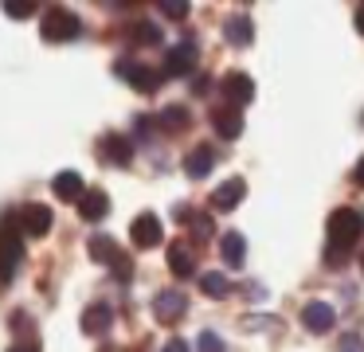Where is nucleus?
Returning <instances> with one entry per match:
<instances>
[{
	"instance_id": "2",
	"label": "nucleus",
	"mask_w": 364,
	"mask_h": 352,
	"mask_svg": "<svg viewBox=\"0 0 364 352\" xmlns=\"http://www.w3.org/2000/svg\"><path fill=\"white\" fill-rule=\"evenodd\" d=\"M20 262H24V231H20L16 215H4V223H0V286L16 278Z\"/></svg>"
},
{
	"instance_id": "28",
	"label": "nucleus",
	"mask_w": 364,
	"mask_h": 352,
	"mask_svg": "<svg viewBox=\"0 0 364 352\" xmlns=\"http://www.w3.org/2000/svg\"><path fill=\"white\" fill-rule=\"evenodd\" d=\"M200 352H228V344L215 333H200Z\"/></svg>"
},
{
	"instance_id": "15",
	"label": "nucleus",
	"mask_w": 364,
	"mask_h": 352,
	"mask_svg": "<svg viewBox=\"0 0 364 352\" xmlns=\"http://www.w3.org/2000/svg\"><path fill=\"white\" fill-rule=\"evenodd\" d=\"M79 215L87 219V223H98V219H106V215H110V196H106L102 188H90V192H82Z\"/></svg>"
},
{
	"instance_id": "33",
	"label": "nucleus",
	"mask_w": 364,
	"mask_h": 352,
	"mask_svg": "<svg viewBox=\"0 0 364 352\" xmlns=\"http://www.w3.org/2000/svg\"><path fill=\"white\" fill-rule=\"evenodd\" d=\"M353 176H356V184H360V188H364V156H360V161H356V169H353Z\"/></svg>"
},
{
	"instance_id": "8",
	"label": "nucleus",
	"mask_w": 364,
	"mask_h": 352,
	"mask_svg": "<svg viewBox=\"0 0 364 352\" xmlns=\"http://www.w3.org/2000/svg\"><path fill=\"white\" fill-rule=\"evenodd\" d=\"M20 231H24V239H40V235L51 231V208H43V203H28L24 211L16 215Z\"/></svg>"
},
{
	"instance_id": "7",
	"label": "nucleus",
	"mask_w": 364,
	"mask_h": 352,
	"mask_svg": "<svg viewBox=\"0 0 364 352\" xmlns=\"http://www.w3.org/2000/svg\"><path fill=\"white\" fill-rule=\"evenodd\" d=\"M161 235H165V227H161V219H157V211H141V215L129 223V239L137 242V247H157L161 242Z\"/></svg>"
},
{
	"instance_id": "1",
	"label": "nucleus",
	"mask_w": 364,
	"mask_h": 352,
	"mask_svg": "<svg viewBox=\"0 0 364 352\" xmlns=\"http://www.w3.org/2000/svg\"><path fill=\"white\" fill-rule=\"evenodd\" d=\"M356 239H364V211L360 208H337L329 215V247H325V262L341 266L348 258V250L356 247Z\"/></svg>"
},
{
	"instance_id": "25",
	"label": "nucleus",
	"mask_w": 364,
	"mask_h": 352,
	"mask_svg": "<svg viewBox=\"0 0 364 352\" xmlns=\"http://www.w3.org/2000/svg\"><path fill=\"white\" fill-rule=\"evenodd\" d=\"M4 12H9L12 20H24V16L36 12V4H32V0H9V4H4Z\"/></svg>"
},
{
	"instance_id": "29",
	"label": "nucleus",
	"mask_w": 364,
	"mask_h": 352,
	"mask_svg": "<svg viewBox=\"0 0 364 352\" xmlns=\"http://www.w3.org/2000/svg\"><path fill=\"white\" fill-rule=\"evenodd\" d=\"M341 352H364L360 333H345V341H341Z\"/></svg>"
},
{
	"instance_id": "27",
	"label": "nucleus",
	"mask_w": 364,
	"mask_h": 352,
	"mask_svg": "<svg viewBox=\"0 0 364 352\" xmlns=\"http://www.w3.org/2000/svg\"><path fill=\"white\" fill-rule=\"evenodd\" d=\"M161 16H168V20H184V16H188V4H181V0H165V4H161Z\"/></svg>"
},
{
	"instance_id": "24",
	"label": "nucleus",
	"mask_w": 364,
	"mask_h": 352,
	"mask_svg": "<svg viewBox=\"0 0 364 352\" xmlns=\"http://www.w3.org/2000/svg\"><path fill=\"white\" fill-rule=\"evenodd\" d=\"M200 286H204V294H208V297H228V294H231V282L223 278L220 270L204 274V278H200Z\"/></svg>"
},
{
	"instance_id": "6",
	"label": "nucleus",
	"mask_w": 364,
	"mask_h": 352,
	"mask_svg": "<svg viewBox=\"0 0 364 352\" xmlns=\"http://www.w3.org/2000/svg\"><path fill=\"white\" fill-rule=\"evenodd\" d=\"M220 94L228 98V106H247V102L255 98V82L251 75H243V70H228V75L220 78Z\"/></svg>"
},
{
	"instance_id": "34",
	"label": "nucleus",
	"mask_w": 364,
	"mask_h": 352,
	"mask_svg": "<svg viewBox=\"0 0 364 352\" xmlns=\"http://www.w3.org/2000/svg\"><path fill=\"white\" fill-rule=\"evenodd\" d=\"M356 28H360V31H364V4H360V8H356Z\"/></svg>"
},
{
	"instance_id": "11",
	"label": "nucleus",
	"mask_w": 364,
	"mask_h": 352,
	"mask_svg": "<svg viewBox=\"0 0 364 352\" xmlns=\"http://www.w3.org/2000/svg\"><path fill=\"white\" fill-rule=\"evenodd\" d=\"M118 75L126 78V82H134V90H141V94H153L161 86V75L153 67H141V63H118Z\"/></svg>"
},
{
	"instance_id": "4",
	"label": "nucleus",
	"mask_w": 364,
	"mask_h": 352,
	"mask_svg": "<svg viewBox=\"0 0 364 352\" xmlns=\"http://www.w3.org/2000/svg\"><path fill=\"white\" fill-rule=\"evenodd\" d=\"M40 31L48 43H63V39H75L79 36V16L71 8H48L40 20Z\"/></svg>"
},
{
	"instance_id": "21",
	"label": "nucleus",
	"mask_w": 364,
	"mask_h": 352,
	"mask_svg": "<svg viewBox=\"0 0 364 352\" xmlns=\"http://www.w3.org/2000/svg\"><path fill=\"white\" fill-rule=\"evenodd\" d=\"M51 192L59 196V200H82V192H87V188H82V176L79 172H59L55 180H51Z\"/></svg>"
},
{
	"instance_id": "19",
	"label": "nucleus",
	"mask_w": 364,
	"mask_h": 352,
	"mask_svg": "<svg viewBox=\"0 0 364 352\" xmlns=\"http://www.w3.org/2000/svg\"><path fill=\"white\" fill-rule=\"evenodd\" d=\"M212 164H215V149L212 145H196L188 156H184V172H188L192 180L208 176V172H212Z\"/></svg>"
},
{
	"instance_id": "9",
	"label": "nucleus",
	"mask_w": 364,
	"mask_h": 352,
	"mask_svg": "<svg viewBox=\"0 0 364 352\" xmlns=\"http://www.w3.org/2000/svg\"><path fill=\"white\" fill-rule=\"evenodd\" d=\"M243 196H247V184H243V176H231V180H223V184L212 192V211H220V215H228V211H235L239 203H243Z\"/></svg>"
},
{
	"instance_id": "30",
	"label": "nucleus",
	"mask_w": 364,
	"mask_h": 352,
	"mask_svg": "<svg viewBox=\"0 0 364 352\" xmlns=\"http://www.w3.org/2000/svg\"><path fill=\"white\" fill-rule=\"evenodd\" d=\"M243 329H278L274 317H243Z\"/></svg>"
},
{
	"instance_id": "22",
	"label": "nucleus",
	"mask_w": 364,
	"mask_h": 352,
	"mask_svg": "<svg viewBox=\"0 0 364 352\" xmlns=\"http://www.w3.org/2000/svg\"><path fill=\"white\" fill-rule=\"evenodd\" d=\"M188 122H192V114L184 106H165L157 114V125L161 129H168V133H181V129H188Z\"/></svg>"
},
{
	"instance_id": "17",
	"label": "nucleus",
	"mask_w": 364,
	"mask_h": 352,
	"mask_svg": "<svg viewBox=\"0 0 364 352\" xmlns=\"http://www.w3.org/2000/svg\"><path fill=\"white\" fill-rule=\"evenodd\" d=\"M212 129L220 133L223 141H235L239 133H243V114H239L235 106H223V110H215V114H212Z\"/></svg>"
},
{
	"instance_id": "10",
	"label": "nucleus",
	"mask_w": 364,
	"mask_h": 352,
	"mask_svg": "<svg viewBox=\"0 0 364 352\" xmlns=\"http://www.w3.org/2000/svg\"><path fill=\"white\" fill-rule=\"evenodd\" d=\"M192 67H196V43H192V39H181V43L165 55V75L184 78Z\"/></svg>"
},
{
	"instance_id": "20",
	"label": "nucleus",
	"mask_w": 364,
	"mask_h": 352,
	"mask_svg": "<svg viewBox=\"0 0 364 352\" xmlns=\"http://www.w3.org/2000/svg\"><path fill=\"white\" fill-rule=\"evenodd\" d=\"M220 250H223V262H228L231 270H239V266H243V255H247V239L239 231H228V235H220Z\"/></svg>"
},
{
	"instance_id": "3",
	"label": "nucleus",
	"mask_w": 364,
	"mask_h": 352,
	"mask_svg": "<svg viewBox=\"0 0 364 352\" xmlns=\"http://www.w3.org/2000/svg\"><path fill=\"white\" fill-rule=\"evenodd\" d=\"M87 250H90V258H95V262H106V266H110L118 282H129V278H134V262H129V255H122V247L110 239V235H95Z\"/></svg>"
},
{
	"instance_id": "32",
	"label": "nucleus",
	"mask_w": 364,
	"mask_h": 352,
	"mask_svg": "<svg viewBox=\"0 0 364 352\" xmlns=\"http://www.w3.org/2000/svg\"><path fill=\"white\" fill-rule=\"evenodd\" d=\"M165 352H188V341H181V336H173V341L165 344Z\"/></svg>"
},
{
	"instance_id": "13",
	"label": "nucleus",
	"mask_w": 364,
	"mask_h": 352,
	"mask_svg": "<svg viewBox=\"0 0 364 352\" xmlns=\"http://www.w3.org/2000/svg\"><path fill=\"white\" fill-rule=\"evenodd\" d=\"M301 325H306L309 333H329V329L337 325V313H333L329 302H309L306 309H301Z\"/></svg>"
},
{
	"instance_id": "23",
	"label": "nucleus",
	"mask_w": 364,
	"mask_h": 352,
	"mask_svg": "<svg viewBox=\"0 0 364 352\" xmlns=\"http://www.w3.org/2000/svg\"><path fill=\"white\" fill-rule=\"evenodd\" d=\"M134 43H141V47H157V43H161V28H157V20H137V23H134Z\"/></svg>"
},
{
	"instance_id": "31",
	"label": "nucleus",
	"mask_w": 364,
	"mask_h": 352,
	"mask_svg": "<svg viewBox=\"0 0 364 352\" xmlns=\"http://www.w3.org/2000/svg\"><path fill=\"white\" fill-rule=\"evenodd\" d=\"M9 352H40V341L36 336H28V341H20V344H12Z\"/></svg>"
},
{
	"instance_id": "12",
	"label": "nucleus",
	"mask_w": 364,
	"mask_h": 352,
	"mask_svg": "<svg viewBox=\"0 0 364 352\" xmlns=\"http://www.w3.org/2000/svg\"><path fill=\"white\" fill-rule=\"evenodd\" d=\"M168 270H173L176 278H188V274H196V247H188V239L168 242Z\"/></svg>"
},
{
	"instance_id": "35",
	"label": "nucleus",
	"mask_w": 364,
	"mask_h": 352,
	"mask_svg": "<svg viewBox=\"0 0 364 352\" xmlns=\"http://www.w3.org/2000/svg\"><path fill=\"white\" fill-rule=\"evenodd\" d=\"M360 270H364V255H360Z\"/></svg>"
},
{
	"instance_id": "16",
	"label": "nucleus",
	"mask_w": 364,
	"mask_h": 352,
	"mask_svg": "<svg viewBox=\"0 0 364 352\" xmlns=\"http://www.w3.org/2000/svg\"><path fill=\"white\" fill-rule=\"evenodd\" d=\"M110 325H114V309L106 302H95L87 313H82V333H90V336L110 333Z\"/></svg>"
},
{
	"instance_id": "18",
	"label": "nucleus",
	"mask_w": 364,
	"mask_h": 352,
	"mask_svg": "<svg viewBox=\"0 0 364 352\" xmlns=\"http://www.w3.org/2000/svg\"><path fill=\"white\" fill-rule=\"evenodd\" d=\"M223 36H228V43H235V47H251V39H255L251 16H228V20H223Z\"/></svg>"
},
{
	"instance_id": "14",
	"label": "nucleus",
	"mask_w": 364,
	"mask_h": 352,
	"mask_svg": "<svg viewBox=\"0 0 364 352\" xmlns=\"http://www.w3.org/2000/svg\"><path fill=\"white\" fill-rule=\"evenodd\" d=\"M102 156L110 164H118V169H126V164L134 161V141H129L126 133H106L102 137Z\"/></svg>"
},
{
	"instance_id": "26",
	"label": "nucleus",
	"mask_w": 364,
	"mask_h": 352,
	"mask_svg": "<svg viewBox=\"0 0 364 352\" xmlns=\"http://www.w3.org/2000/svg\"><path fill=\"white\" fill-rule=\"evenodd\" d=\"M188 223H192V231H196V239H200V242L212 239V219H208V215H192Z\"/></svg>"
},
{
	"instance_id": "5",
	"label": "nucleus",
	"mask_w": 364,
	"mask_h": 352,
	"mask_svg": "<svg viewBox=\"0 0 364 352\" xmlns=\"http://www.w3.org/2000/svg\"><path fill=\"white\" fill-rule=\"evenodd\" d=\"M184 313H188V294H184V289H161V294L153 297V317H157L161 325H176Z\"/></svg>"
}]
</instances>
